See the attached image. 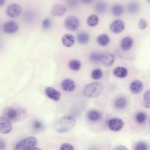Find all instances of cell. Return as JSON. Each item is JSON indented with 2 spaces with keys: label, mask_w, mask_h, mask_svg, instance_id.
<instances>
[{
  "label": "cell",
  "mask_w": 150,
  "mask_h": 150,
  "mask_svg": "<svg viewBox=\"0 0 150 150\" xmlns=\"http://www.w3.org/2000/svg\"><path fill=\"white\" fill-rule=\"evenodd\" d=\"M76 120L73 116L66 115L60 118L54 124V128L59 133H66L72 129L75 126Z\"/></svg>",
  "instance_id": "obj_1"
},
{
  "label": "cell",
  "mask_w": 150,
  "mask_h": 150,
  "mask_svg": "<svg viewBox=\"0 0 150 150\" xmlns=\"http://www.w3.org/2000/svg\"><path fill=\"white\" fill-rule=\"evenodd\" d=\"M104 87L99 82H93L86 85L84 89V94L88 98H96L101 94Z\"/></svg>",
  "instance_id": "obj_2"
},
{
  "label": "cell",
  "mask_w": 150,
  "mask_h": 150,
  "mask_svg": "<svg viewBox=\"0 0 150 150\" xmlns=\"http://www.w3.org/2000/svg\"><path fill=\"white\" fill-rule=\"evenodd\" d=\"M38 140L34 137H26L16 144L13 150H30L35 146Z\"/></svg>",
  "instance_id": "obj_3"
},
{
  "label": "cell",
  "mask_w": 150,
  "mask_h": 150,
  "mask_svg": "<svg viewBox=\"0 0 150 150\" xmlns=\"http://www.w3.org/2000/svg\"><path fill=\"white\" fill-rule=\"evenodd\" d=\"M107 126L111 131L113 132H118L123 128L124 122L121 118L115 117L110 119L107 121Z\"/></svg>",
  "instance_id": "obj_4"
},
{
  "label": "cell",
  "mask_w": 150,
  "mask_h": 150,
  "mask_svg": "<svg viewBox=\"0 0 150 150\" xmlns=\"http://www.w3.org/2000/svg\"><path fill=\"white\" fill-rule=\"evenodd\" d=\"M12 129V124L11 120L5 116L0 117V133L8 134Z\"/></svg>",
  "instance_id": "obj_5"
},
{
  "label": "cell",
  "mask_w": 150,
  "mask_h": 150,
  "mask_svg": "<svg viewBox=\"0 0 150 150\" xmlns=\"http://www.w3.org/2000/svg\"><path fill=\"white\" fill-rule=\"evenodd\" d=\"M64 24L65 27L71 31H76L80 26L79 19L74 16H68L65 19Z\"/></svg>",
  "instance_id": "obj_6"
},
{
  "label": "cell",
  "mask_w": 150,
  "mask_h": 150,
  "mask_svg": "<svg viewBox=\"0 0 150 150\" xmlns=\"http://www.w3.org/2000/svg\"><path fill=\"white\" fill-rule=\"evenodd\" d=\"M125 27V23L121 19H116L110 24V29L113 33L118 34L122 32L124 30Z\"/></svg>",
  "instance_id": "obj_7"
},
{
  "label": "cell",
  "mask_w": 150,
  "mask_h": 150,
  "mask_svg": "<svg viewBox=\"0 0 150 150\" xmlns=\"http://www.w3.org/2000/svg\"><path fill=\"white\" fill-rule=\"evenodd\" d=\"M21 7L20 5L16 4H11L7 7L6 9V13L7 15L11 18H16L21 13Z\"/></svg>",
  "instance_id": "obj_8"
},
{
  "label": "cell",
  "mask_w": 150,
  "mask_h": 150,
  "mask_svg": "<svg viewBox=\"0 0 150 150\" xmlns=\"http://www.w3.org/2000/svg\"><path fill=\"white\" fill-rule=\"evenodd\" d=\"M18 23L13 21L5 23L2 26L4 32L6 33H14L18 31Z\"/></svg>",
  "instance_id": "obj_9"
},
{
  "label": "cell",
  "mask_w": 150,
  "mask_h": 150,
  "mask_svg": "<svg viewBox=\"0 0 150 150\" xmlns=\"http://www.w3.org/2000/svg\"><path fill=\"white\" fill-rule=\"evenodd\" d=\"M45 94L50 99L57 101L60 100L61 97V93L56 89L52 87H47L45 90Z\"/></svg>",
  "instance_id": "obj_10"
},
{
  "label": "cell",
  "mask_w": 150,
  "mask_h": 150,
  "mask_svg": "<svg viewBox=\"0 0 150 150\" xmlns=\"http://www.w3.org/2000/svg\"><path fill=\"white\" fill-rule=\"evenodd\" d=\"M115 61V56L110 53H102L101 62L107 67L111 66Z\"/></svg>",
  "instance_id": "obj_11"
},
{
  "label": "cell",
  "mask_w": 150,
  "mask_h": 150,
  "mask_svg": "<svg viewBox=\"0 0 150 150\" xmlns=\"http://www.w3.org/2000/svg\"><path fill=\"white\" fill-rule=\"evenodd\" d=\"M61 87L63 90L71 92L74 90L76 88V84L73 80L70 79H66L62 81Z\"/></svg>",
  "instance_id": "obj_12"
},
{
  "label": "cell",
  "mask_w": 150,
  "mask_h": 150,
  "mask_svg": "<svg viewBox=\"0 0 150 150\" xmlns=\"http://www.w3.org/2000/svg\"><path fill=\"white\" fill-rule=\"evenodd\" d=\"M131 92L134 94L139 93L144 88L143 83L141 81L136 80L131 83L129 86Z\"/></svg>",
  "instance_id": "obj_13"
},
{
  "label": "cell",
  "mask_w": 150,
  "mask_h": 150,
  "mask_svg": "<svg viewBox=\"0 0 150 150\" xmlns=\"http://www.w3.org/2000/svg\"><path fill=\"white\" fill-rule=\"evenodd\" d=\"M66 10L65 6L61 4H56L52 7L51 13L54 16H61L65 14Z\"/></svg>",
  "instance_id": "obj_14"
},
{
  "label": "cell",
  "mask_w": 150,
  "mask_h": 150,
  "mask_svg": "<svg viewBox=\"0 0 150 150\" xmlns=\"http://www.w3.org/2000/svg\"><path fill=\"white\" fill-rule=\"evenodd\" d=\"M133 39L130 36H126L122 39L120 42V46L122 50L128 51L129 50L133 45Z\"/></svg>",
  "instance_id": "obj_15"
},
{
  "label": "cell",
  "mask_w": 150,
  "mask_h": 150,
  "mask_svg": "<svg viewBox=\"0 0 150 150\" xmlns=\"http://www.w3.org/2000/svg\"><path fill=\"white\" fill-rule=\"evenodd\" d=\"M62 42L64 46L70 47L74 45L75 43V38L71 34L66 33L62 36Z\"/></svg>",
  "instance_id": "obj_16"
},
{
  "label": "cell",
  "mask_w": 150,
  "mask_h": 150,
  "mask_svg": "<svg viewBox=\"0 0 150 150\" xmlns=\"http://www.w3.org/2000/svg\"><path fill=\"white\" fill-rule=\"evenodd\" d=\"M112 73L115 77L122 79L127 76L128 71L125 67L122 66H118L113 69Z\"/></svg>",
  "instance_id": "obj_17"
},
{
  "label": "cell",
  "mask_w": 150,
  "mask_h": 150,
  "mask_svg": "<svg viewBox=\"0 0 150 150\" xmlns=\"http://www.w3.org/2000/svg\"><path fill=\"white\" fill-rule=\"evenodd\" d=\"M77 39L80 44L86 45L90 40V35L85 32H81L78 33Z\"/></svg>",
  "instance_id": "obj_18"
},
{
  "label": "cell",
  "mask_w": 150,
  "mask_h": 150,
  "mask_svg": "<svg viewBox=\"0 0 150 150\" xmlns=\"http://www.w3.org/2000/svg\"><path fill=\"white\" fill-rule=\"evenodd\" d=\"M96 40L97 43L101 46H107L110 42L109 36L107 34L104 33L98 35L96 39Z\"/></svg>",
  "instance_id": "obj_19"
},
{
  "label": "cell",
  "mask_w": 150,
  "mask_h": 150,
  "mask_svg": "<svg viewBox=\"0 0 150 150\" xmlns=\"http://www.w3.org/2000/svg\"><path fill=\"white\" fill-rule=\"evenodd\" d=\"M107 6L105 2L103 1H98L94 5V10L99 14H103L107 11Z\"/></svg>",
  "instance_id": "obj_20"
},
{
  "label": "cell",
  "mask_w": 150,
  "mask_h": 150,
  "mask_svg": "<svg viewBox=\"0 0 150 150\" xmlns=\"http://www.w3.org/2000/svg\"><path fill=\"white\" fill-rule=\"evenodd\" d=\"M87 24L90 27L96 26L99 22V18L96 14H91L89 15L87 19Z\"/></svg>",
  "instance_id": "obj_21"
},
{
  "label": "cell",
  "mask_w": 150,
  "mask_h": 150,
  "mask_svg": "<svg viewBox=\"0 0 150 150\" xmlns=\"http://www.w3.org/2000/svg\"><path fill=\"white\" fill-rule=\"evenodd\" d=\"M6 117L8 118L9 120H16L18 118V111L12 108H8L5 111Z\"/></svg>",
  "instance_id": "obj_22"
},
{
  "label": "cell",
  "mask_w": 150,
  "mask_h": 150,
  "mask_svg": "<svg viewBox=\"0 0 150 150\" xmlns=\"http://www.w3.org/2000/svg\"><path fill=\"white\" fill-rule=\"evenodd\" d=\"M101 114L99 111L93 110L89 111L87 114V118L92 121H97L101 118Z\"/></svg>",
  "instance_id": "obj_23"
},
{
  "label": "cell",
  "mask_w": 150,
  "mask_h": 150,
  "mask_svg": "<svg viewBox=\"0 0 150 150\" xmlns=\"http://www.w3.org/2000/svg\"><path fill=\"white\" fill-rule=\"evenodd\" d=\"M139 8H140V6L139 4L135 1L129 2L127 6L128 12L131 14L137 13L139 11Z\"/></svg>",
  "instance_id": "obj_24"
},
{
  "label": "cell",
  "mask_w": 150,
  "mask_h": 150,
  "mask_svg": "<svg viewBox=\"0 0 150 150\" xmlns=\"http://www.w3.org/2000/svg\"><path fill=\"white\" fill-rule=\"evenodd\" d=\"M68 66L70 70L73 71H78L81 68V63L79 60L73 59L69 62Z\"/></svg>",
  "instance_id": "obj_25"
},
{
  "label": "cell",
  "mask_w": 150,
  "mask_h": 150,
  "mask_svg": "<svg viewBox=\"0 0 150 150\" xmlns=\"http://www.w3.org/2000/svg\"><path fill=\"white\" fill-rule=\"evenodd\" d=\"M111 12L115 16H120L124 13V8L121 5L116 4L111 8Z\"/></svg>",
  "instance_id": "obj_26"
},
{
  "label": "cell",
  "mask_w": 150,
  "mask_h": 150,
  "mask_svg": "<svg viewBox=\"0 0 150 150\" xmlns=\"http://www.w3.org/2000/svg\"><path fill=\"white\" fill-rule=\"evenodd\" d=\"M127 104V101L126 98L124 97H118L117 98L114 103L115 107L117 108H124Z\"/></svg>",
  "instance_id": "obj_27"
},
{
  "label": "cell",
  "mask_w": 150,
  "mask_h": 150,
  "mask_svg": "<svg viewBox=\"0 0 150 150\" xmlns=\"http://www.w3.org/2000/svg\"><path fill=\"white\" fill-rule=\"evenodd\" d=\"M143 104L146 108H150V90L145 92L143 96Z\"/></svg>",
  "instance_id": "obj_28"
},
{
  "label": "cell",
  "mask_w": 150,
  "mask_h": 150,
  "mask_svg": "<svg viewBox=\"0 0 150 150\" xmlns=\"http://www.w3.org/2000/svg\"><path fill=\"white\" fill-rule=\"evenodd\" d=\"M103 71L100 69H95L91 72V77L94 80H98L101 78Z\"/></svg>",
  "instance_id": "obj_29"
},
{
  "label": "cell",
  "mask_w": 150,
  "mask_h": 150,
  "mask_svg": "<svg viewBox=\"0 0 150 150\" xmlns=\"http://www.w3.org/2000/svg\"><path fill=\"white\" fill-rule=\"evenodd\" d=\"M101 56H102V53L93 52L90 54L89 59L91 62L93 63L99 62H101Z\"/></svg>",
  "instance_id": "obj_30"
},
{
  "label": "cell",
  "mask_w": 150,
  "mask_h": 150,
  "mask_svg": "<svg viewBox=\"0 0 150 150\" xmlns=\"http://www.w3.org/2000/svg\"><path fill=\"white\" fill-rule=\"evenodd\" d=\"M146 118V114L143 112H139L135 116V120L138 124L144 123Z\"/></svg>",
  "instance_id": "obj_31"
},
{
  "label": "cell",
  "mask_w": 150,
  "mask_h": 150,
  "mask_svg": "<svg viewBox=\"0 0 150 150\" xmlns=\"http://www.w3.org/2000/svg\"><path fill=\"white\" fill-rule=\"evenodd\" d=\"M134 150H148V146L145 142H138L135 144Z\"/></svg>",
  "instance_id": "obj_32"
},
{
  "label": "cell",
  "mask_w": 150,
  "mask_h": 150,
  "mask_svg": "<svg viewBox=\"0 0 150 150\" xmlns=\"http://www.w3.org/2000/svg\"><path fill=\"white\" fill-rule=\"evenodd\" d=\"M52 22L50 19L46 18L44 19V21L42 22V28L44 30H47L50 29L52 26Z\"/></svg>",
  "instance_id": "obj_33"
},
{
  "label": "cell",
  "mask_w": 150,
  "mask_h": 150,
  "mask_svg": "<svg viewBox=\"0 0 150 150\" xmlns=\"http://www.w3.org/2000/svg\"><path fill=\"white\" fill-rule=\"evenodd\" d=\"M32 127L35 130H40L42 129L43 128V124L41 121H39V120H35L33 122L32 124Z\"/></svg>",
  "instance_id": "obj_34"
},
{
  "label": "cell",
  "mask_w": 150,
  "mask_h": 150,
  "mask_svg": "<svg viewBox=\"0 0 150 150\" xmlns=\"http://www.w3.org/2000/svg\"><path fill=\"white\" fill-rule=\"evenodd\" d=\"M60 150H74V148L70 144L63 143L60 145Z\"/></svg>",
  "instance_id": "obj_35"
},
{
  "label": "cell",
  "mask_w": 150,
  "mask_h": 150,
  "mask_svg": "<svg viewBox=\"0 0 150 150\" xmlns=\"http://www.w3.org/2000/svg\"><path fill=\"white\" fill-rule=\"evenodd\" d=\"M138 25V27L139 28V29H141V30H144L147 28L148 23L145 19H141L139 20Z\"/></svg>",
  "instance_id": "obj_36"
},
{
  "label": "cell",
  "mask_w": 150,
  "mask_h": 150,
  "mask_svg": "<svg viewBox=\"0 0 150 150\" xmlns=\"http://www.w3.org/2000/svg\"><path fill=\"white\" fill-rule=\"evenodd\" d=\"M77 5V0H70L69 2V5L71 8H74Z\"/></svg>",
  "instance_id": "obj_37"
},
{
  "label": "cell",
  "mask_w": 150,
  "mask_h": 150,
  "mask_svg": "<svg viewBox=\"0 0 150 150\" xmlns=\"http://www.w3.org/2000/svg\"><path fill=\"white\" fill-rule=\"evenodd\" d=\"M113 150H128L125 146H123V145H118L117 146H115Z\"/></svg>",
  "instance_id": "obj_38"
},
{
  "label": "cell",
  "mask_w": 150,
  "mask_h": 150,
  "mask_svg": "<svg viewBox=\"0 0 150 150\" xmlns=\"http://www.w3.org/2000/svg\"><path fill=\"white\" fill-rule=\"evenodd\" d=\"M80 1L83 4L85 5H89L94 1V0H80Z\"/></svg>",
  "instance_id": "obj_39"
},
{
  "label": "cell",
  "mask_w": 150,
  "mask_h": 150,
  "mask_svg": "<svg viewBox=\"0 0 150 150\" xmlns=\"http://www.w3.org/2000/svg\"><path fill=\"white\" fill-rule=\"evenodd\" d=\"M5 148V143L0 139V150H4Z\"/></svg>",
  "instance_id": "obj_40"
},
{
  "label": "cell",
  "mask_w": 150,
  "mask_h": 150,
  "mask_svg": "<svg viewBox=\"0 0 150 150\" xmlns=\"http://www.w3.org/2000/svg\"><path fill=\"white\" fill-rule=\"evenodd\" d=\"M5 2V0H0V6H2L4 5Z\"/></svg>",
  "instance_id": "obj_41"
},
{
  "label": "cell",
  "mask_w": 150,
  "mask_h": 150,
  "mask_svg": "<svg viewBox=\"0 0 150 150\" xmlns=\"http://www.w3.org/2000/svg\"><path fill=\"white\" fill-rule=\"evenodd\" d=\"M30 150H42V149L40 148H33V149H32Z\"/></svg>",
  "instance_id": "obj_42"
},
{
  "label": "cell",
  "mask_w": 150,
  "mask_h": 150,
  "mask_svg": "<svg viewBox=\"0 0 150 150\" xmlns=\"http://www.w3.org/2000/svg\"><path fill=\"white\" fill-rule=\"evenodd\" d=\"M146 1L147 3H148V4H149L150 5V0H146Z\"/></svg>",
  "instance_id": "obj_43"
},
{
  "label": "cell",
  "mask_w": 150,
  "mask_h": 150,
  "mask_svg": "<svg viewBox=\"0 0 150 150\" xmlns=\"http://www.w3.org/2000/svg\"><path fill=\"white\" fill-rule=\"evenodd\" d=\"M149 123H150V118H149Z\"/></svg>",
  "instance_id": "obj_44"
}]
</instances>
